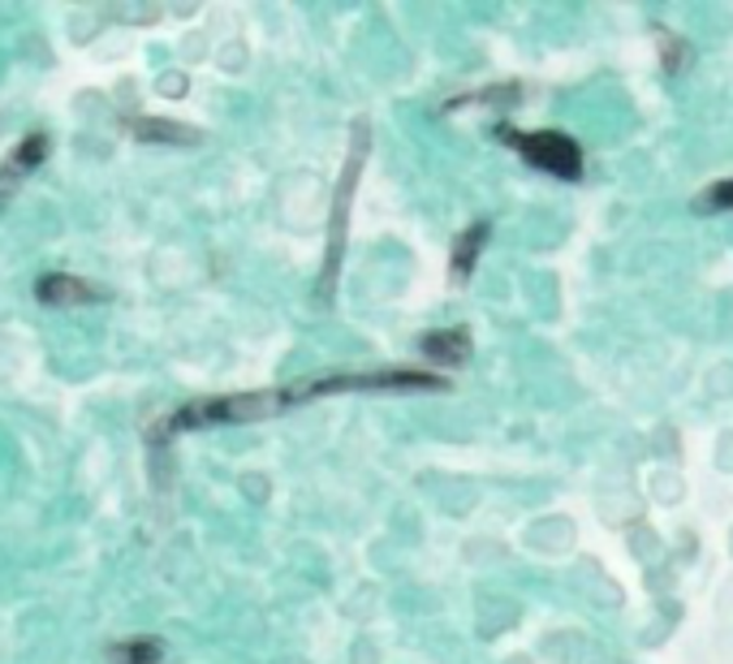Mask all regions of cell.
Masks as SVG:
<instances>
[{
    "instance_id": "6da1fadb",
    "label": "cell",
    "mask_w": 733,
    "mask_h": 664,
    "mask_svg": "<svg viewBox=\"0 0 733 664\" xmlns=\"http://www.w3.org/2000/svg\"><path fill=\"white\" fill-rule=\"evenodd\" d=\"M294 397L289 389H268V393H229V397H203L190 402L173 415V432H190V428H208V423H250V419H272L281 410H289Z\"/></svg>"
},
{
    "instance_id": "7a4b0ae2",
    "label": "cell",
    "mask_w": 733,
    "mask_h": 664,
    "mask_svg": "<svg viewBox=\"0 0 733 664\" xmlns=\"http://www.w3.org/2000/svg\"><path fill=\"white\" fill-rule=\"evenodd\" d=\"M500 138L535 169L561 177V182H579L583 177V147L570 138V134H557V130H535V134H518V130H500Z\"/></svg>"
},
{
    "instance_id": "3957f363",
    "label": "cell",
    "mask_w": 733,
    "mask_h": 664,
    "mask_svg": "<svg viewBox=\"0 0 733 664\" xmlns=\"http://www.w3.org/2000/svg\"><path fill=\"white\" fill-rule=\"evenodd\" d=\"M366 143H371V130H366V121H359V125H355L350 160H346L341 182H337V195H333V229H328V259H324V298L333 294V281H337V268H341V250H346V212H350L359 173H363V164H366Z\"/></svg>"
},
{
    "instance_id": "277c9868",
    "label": "cell",
    "mask_w": 733,
    "mask_h": 664,
    "mask_svg": "<svg viewBox=\"0 0 733 664\" xmlns=\"http://www.w3.org/2000/svg\"><path fill=\"white\" fill-rule=\"evenodd\" d=\"M355 389H445L440 376L432 371H363V376H328V380H307L289 389L294 402H311L324 393H355Z\"/></svg>"
},
{
    "instance_id": "5b68a950",
    "label": "cell",
    "mask_w": 733,
    "mask_h": 664,
    "mask_svg": "<svg viewBox=\"0 0 733 664\" xmlns=\"http://www.w3.org/2000/svg\"><path fill=\"white\" fill-rule=\"evenodd\" d=\"M35 298L48 303V307H91V303H104V290L91 285V281H83V276L52 272V276L35 281Z\"/></svg>"
},
{
    "instance_id": "8992f818",
    "label": "cell",
    "mask_w": 733,
    "mask_h": 664,
    "mask_svg": "<svg viewBox=\"0 0 733 664\" xmlns=\"http://www.w3.org/2000/svg\"><path fill=\"white\" fill-rule=\"evenodd\" d=\"M44 156H48V134H26V138L13 147V156H9V160H4V169H0V204H4V199H13L17 182H22L30 169H39V164H44Z\"/></svg>"
},
{
    "instance_id": "52a82bcc",
    "label": "cell",
    "mask_w": 733,
    "mask_h": 664,
    "mask_svg": "<svg viewBox=\"0 0 733 664\" xmlns=\"http://www.w3.org/2000/svg\"><path fill=\"white\" fill-rule=\"evenodd\" d=\"M129 130H134V138H142V143H169V147H195V143H203V130L182 125V121H169V116H142V121H134Z\"/></svg>"
},
{
    "instance_id": "ba28073f",
    "label": "cell",
    "mask_w": 733,
    "mask_h": 664,
    "mask_svg": "<svg viewBox=\"0 0 733 664\" xmlns=\"http://www.w3.org/2000/svg\"><path fill=\"white\" fill-rule=\"evenodd\" d=\"M423 354L440 367H462L471 358V332L467 329H440L423 336Z\"/></svg>"
},
{
    "instance_id": "9c48e42d",
    "label": "cell",
    "mask_w": 733,
    "mask_h": 664,
    "mask_svg": "<svg viewBox=\"0 0 733 664\" xmlns=\"http://www.w3.org/2000/svg\"><path fill=\"white\" fill-rule=\"evenodd\" d=\"M484 242H488V221H475L467 233H458V242H454V263H449V268H454V281H467V276L475 272Z\"/></svg>"
},
{
    "instance_id": "30bf717a",
    "label": "cell",
    "mask_w": 733,
    "mask_h": 664,
    "mask_svg": "<svg viewBox=\"0 0 733 664\" xmlns=\"http://www.w3.org/2000/svg\"><path fill=\"white\" fill-rule=\"evenodd\" d=\"M164 656V648L156 639H125L113 648V661L117 664H156Z\"/></svg>"
},
{
    "instance_id": "8fae6325",
    "label": "cell",
    "mask_w": 733,
    "mask_h": 664,
    "mask_svg": "<svg viewBox=\"0 0 733 664\" xmlns=\"http://www.w3.org/2000/svg\"><path fill=\"white\" fill-rule=\"evenodd\" d=\"M660 48H664V52H660L664 70H669V74H678V70L686 65V52H691V48H686V39H673L669 30H660Z\"/></svg>"
},
{
    "instance_id": "7c38bea8",
    "label": "cell",
    "mask_w": 733,
    "mask_h": 664,
    "mask_svg": "<svg viewBox=\"0 0 733 664\" xmlns=\"http://www.w3.org/2000/svg\"><path fill=\"white\" fill-rule=\"evenodd\" d=\"M704 208H733V182H717V186L704 195Z\"/></svg>"
},
{
    "instance_id": "4fadbf2b",
    "label": "cell",
    "mask_w": 733,
    "mask_h": 664,
    "mask_svg": "<svg viewBox=\"0 0 733 664\" xmlns=\"http://www.w3.org/2000/svg\"><path fill=\"white\" fill-rule=\"evenodd\" d=\"M160 91H164V96H182V91H186V78H182V74H169V78L160 83Z\"/></svg>"
}]
</instances>
